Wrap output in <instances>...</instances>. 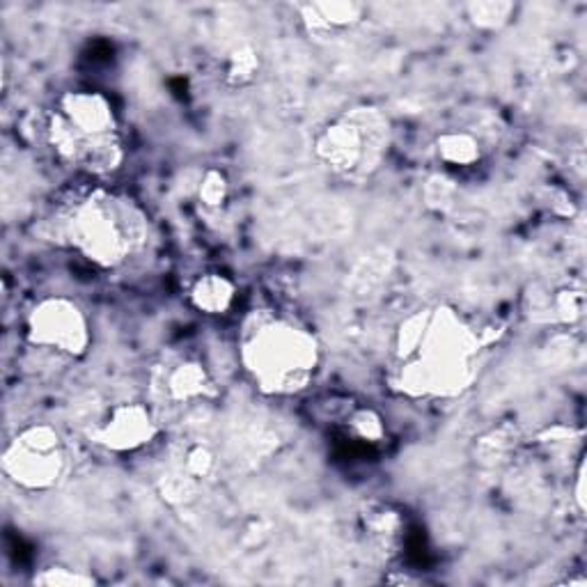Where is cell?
Here are the masks:
<instances>
[{
    "mask_svg": "<svg viewBox=\"0 0 587 587\" xmlns=\"http://www.w3.org/2000/svg\"><path fill=\"white\" fill-rule=\"evenodd\" d=\"M361 522H363V533L367 535V539L376 548H382L384 554L399 542L404 533L402 514L393 505H386V503H372L361 514Z\"/></svg>",
    "mask_w": 587,
    "mask_h": 587,
    "instance_id": "cell-13",
    "label": "cell"
},
{
    "mask_svg": "<svg viewBox=\"0 0 587 587\" xmlns=\"http://www.w3.org/2000/svg\"><path fill=\"white\" fill-rule=\"evenodd\" d=\"M189 303L204 317H223L234 307L236 285L223 273H202L189 287Z\"/></svg>",
    "mask_w": 587,
    "mask_h": 587,
    "instance_id": "cell-11",
    "label": "cell"
},
{
    "mask_svg": "<svg viewBox=\"0 0 587 587\" xmlns=\"http://www.w3.org/2000/svg\"><path fill=\"white\" fill-rule=\"evenodd\" d=\"M455 182L447 178V175H434L427 180V186H425V200L429 206H434V210H445V206L453 204V198H455Z\"/></svg>",
    "mask_w": 587,
    "mask_h": 587,
    "instance_id": "cell-22",
    "label": "cell"
},
{
    "mask_svg": "<svg viewBox=\"0 0 587 587\" xmlns=\"http://www.w3.org/2000/svg\"><path fill=\"white\" fill-rule=\"evenodd\" d=\"M260 72H262V58H260V51L251 44L232 49L221 64V74H223L225 85L239 88V90L253 85Z\"/></svg>",
    "mask_w": 587,
    "mask_h": 587,
    "instance_id": "cell-14",
    "label": "cell"
},
{
    "mask_svg": "<svg viewBox=\"0 0 587 587\" xmlns=\"http://www.w3.org/2000/svg\"><path fill=\"white\" fill-rule=\"evenodd\" d=\"M516 12L514 3L507 0H477L466 6V17L479 30H500Z\"/></svg>",
    "mask_w": 587,
    "mask_h": 587,
    "instance_id": "cell-17",
    "label": "cell"
},
{
    "mask_svg": "<svg viewBox=\"0 0 587 587\" xmlns=\"http://www.w3.org/2000/svg\"><path fill=\"white\" fill-rule=\"evenodd\" d=\"M393 143L388 115L376 107H354L331 118L315 135V159L344 182H367L382 170Z\"/></svg>",
    "mask_w": 587,
    "mask_h": 587,
    "instance_id": "cell-5",
    "label": "cell"
},
{
    "mask_svg": "<svg viewBox=\"0 0 587 587\" xmlns=\"http://www.w3.org/2000/svg\"><path fill=\"white\" fill-rule=\"evenodd\" d=\"M23 335L34 350L62 358H83L92 347V324L81 303L69 296H44L34 303L23 324Z\"/></svg>",
    "mask_w": 587,
    "mask_h": 587,
    "instance_id": "cell-7",
    "label": "cell"
},
{
    "mask_svg": "<svg viewBox=\"0 0 587 587\" xmlns=\"http://www.w3.org/2000/svg\"><path fill=\"white\" fill-rule=\"evenodd\" d=\"M161 434L156 413L145 402L113 404L90 429V443L111 455H133L150 447Z\"/></svg>",
    "mask_w": 587,
    "mask_h": 587,
    "instance_id": "cell-8",
    "label": "cell"
},
{
    "mask_svg": "<svg viewBox=\"0 0 587 587\" xmlns=\"http://www.w3.org/2000/svg\"><path fill=\"white\" fill-rule=\"evenodd\" d=\"M347 432L352 434V438H356L363 445H378V443H384L388 436L384 416L372 406H363L350 413Z\"/></svg>",
    "mask_w": 587,
    "mask_h": 587,
    "instance_id": "cell-15",
    "label": "cell"
},
{
    "mask_svg": "<svg viewBox=\"0 0 587 587\" xmlns=\"http://www.w3.org/2000/svg\"><path fill=\"white\" fill-rule=\"evenodd\" d=\"M154 395L168 406H193L219 397L216 378L202 361L180 356L165 361L154 374Z\"/></svg>",
    "mask_w": 587,
    "mask_h": 587,
    "instance_id": "cell-9",
    "label": "cell"
},
{
    "mask_svg": "<svg viewBox=\"0 0 587 587\" xmlns=\"http://www.w3.org/2000/svg\"><path fill=\"white\" fill-rule=\"evenodd\" d=\"M239 363L266 397L305 393L322 370L320 337L279 310H253L239 331Z\"/></svg>",
    "mask_w": 587,
    "mask_h": 587,
    "instance_id": "cell-3",
    "label": "cell"
},
{
    "mask_svg": "<svg viewBox=\"0 0 587 587\" xmlns=\"http://www.w3.org/2000/svg\"><path fill=\"white\" fill-rule=\"evenodd\" d=\"M49 223L60 246L101 271L122 269L150 241L143 206L107 184H81L62 193Z\"/></svg>",
    "mask_w": 587,
    "mask_h": 587,
    "instance_id": "cell-2",
    "label": "cell"
},
{
    "mask_svg": "<svg viewBox=\"0 0 587 587\" xmlns=\"http://www.w3.org/2000/svg\"><path fill=\"white\" fill-rule=\"evenodd\" d=\"M32 585H44V587H90L97 585V578L88 574L85 569H77L72 565L53 563L34 571Z\"/></svg>",
    "mask_w": 587,
    "mask_h": 587,
    "instance_id": "cell-18",
    "label": "cell"
},
{
    "mask_svg": "<svg viewBox=\"0 0 587 587\" xmlns=\"http://www.w3.org/2000/svg\"><path fill=\"white\" fill-rule=\"evenodd\" d=\"M583 310H585V298L580 290H560L554 296V315L558 320H563L565 324H574L583 317Z\"/></svg>",
    "mask_w": 587,
    "mask_h": 587,
    "instance_id": "cell-21",
    "label": "cell"
},
{
    "mask_svg": "<svg viewBox=\"0 0 587 587\" xmlns=\"http://www.w3.org/2000/svg\"><path fill=\"white\" fill-rule=\"evenodd\" d=\"M53 156L88 180H107L126 159L124 131L113 101L99 90L62 92L44 118Z\"/></svg>",
    "mask_w": 587,
    "mask_h": 587,
    "instance_id": "cell-4",
    "label": "cell"
},
{
    "mask_svg": "<svg viewBox=\"0 0 587 587\" xmlns=\"http://www.w3.org/2000/svg\"><path fill=\"white\" fill-rule=\"evenodd\" d=\"M178 468H182L186 475H191L195 482L204 485L206 479H212L216 475L219 457H216L212 445H206L202 441H195V443H191V445L184 447L182 464Z\"/></svg>",
    "mask_w": 587,
    "mask_h": 587,
    "instance_id": "cell-16",
    "label": "cell"
},
{
    "mask_svg": "<svg viewBox=\"0 0 587 587\" xmlns=\"http://www.w3.org/2000/svg\"><path fill=\"white\" fill-rule=\"evenodd\" d=\"M200 489H202L200 482H195L182 468L170 470V473L161 475V479H159V494L170 505H186V503H191Z\"/></svg>",
    "mask_w": 587,
    "mask_h": 587,
    "instance_id": "cell-19",
    "label": "cell"
},
{
    "mask_svg": "<svg viewBox=\"0 0 587 587\" xmlns=\"http://www.w3.org/2000/svg\"><path fill=\"white\" fill-rule=\"evenodd\" d=\"M198 198H200L202 206H206V210H221V206L230 198V180H227L225 172L219 168L204 170V175H202L200 186H198Z\"/></svg>",
    "mask_w": 587,
    "mask_h": 587,
    "instance_id": "cell-20",
    "label": "cell"
},
{
    "mask_svg": "<svg viewBox=\"0 0 587 587\" xmlns=\"http://www.w3.org/2000/svg\"><path fill=\"white\" fill-rule=\"evenodd\" d=\"M576 505L580 512H585V462L578 464V473H576Z\"/></svg>",
    "mask_w": 587,
    "mask_h": 587,
    "instance_id": "cell-23",
    "label": "cell"
},
{
    "mask_svg": "<svg viewBox=\"0 0 587 587\" xmlns=\"http://www.w3.org/2000/svg\"><path fill=\"white\" fill-rule=\"evenodd\" d=\"M479 331L455 307L432 305L397 328L391 382L411 399H447L466 393L479 370Z\"/></svg>",
    "mask_w": 587,
    "mask_h": 587,
    "instance_id": "cell-1",
    "label": "cell"
},
{
    "mask_svg": "<svg viewBox=\"0 0 587 587\" xmlns=\"http://www.w3.org/2000/svg\"><path fill=\"white\" fill-rule=\"evenodd\" d=\"M365 17V8L352 0H335V3H305L298 8L303 30L317 42H331L354 30Z\"/></svg>",
    "mask_w": 587,
    "mask_h": 587,
    "instance_id": "cell-10",
    "label": "cell"
},
{
    "mask_svg": "<svg viewBox=\"0 0 587 587\" xmlns=\"http://www.w3.org/2000/svg\"><path fill=\"white\" fill-rule=\"evenodd\" d=\"M69 468V453L62 434L47 425L32 423L19 429L3 447L0 470L14 487L32 494L55 489Z\"/></svg>",
    "mask_w": 587,
    "mask_h": 587,
    "instance_id": "cell-6",
    "label": "cell"
},
{
    "mask_svg": "<svg viewBox=\"0 0 587 587\" xmlns=\"http://www.w3.org/2000/svg\"><path fill=\"white\" fill-rule=\"evenodd\" d=\"M434 152L438 161L447 168H459V170H470L482 161V145L477 141V135L470 131H443L436 143Z\"/></svg>",
    "mask_w": 587,
    "mask_h": 587,
    "instance_id": "cell-12",
    "label": "cell"
}]
</instances>
